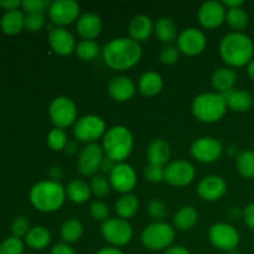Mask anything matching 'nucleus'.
I'll return each instance as SVG.
<instances>
[{"mask_svg": "<svg viewBox=\"0 0 254 254\" xmlns=\"http://www.w3.org/2000/svg\"><path fill=\"white\" fill-rule=\"evenodd\" d=\"M143 50L139 42L130 37H118L103 47V60L116 71H126L135 66L141 59Z\"/></svg>", "mask_w": 254, "mask_h": 254, "instance_id": "obj_1", "label": "nucleus"}, {"mask_svg": "<svg viewBox=\"0 0 254 254\" xmlns=\"http://www.w3.org/2000/svg\"><path fill=\"white\" fill-rule=\"evenodd\" d=\"M220 54L228 66H246L253 59V41L243 32H230L221 40Z\"/></svg>", "mask_w": 254, "mask_h": 254, "instance_id": "obj_2", "label": "nucleus"}, {"mask_svg": "<svg viewBox=\"0 0 254 254\" xmlns=\"http://www.w3.org/2000/svg\"><path fill=\"white\" fill-rule=\"evenodd\" d=\"M66 200V189L54 180L40 181L30 191L32 206L41 212H55L60 210Z\"/></svg>", "mask_w": 254, "mask_h": 254, "instance_id": "obj_3", "label": "nucleus"}, {"mask_svg": "<svg viewBox=\"0 0 254 254\" xmlns=\"http://www.w3.org/2000/svg\"><path fill=\"white\" fill-rule=\"evenodd\" d=\"M103 151L106 156L113 161L123 163L129 155L134 146V139L130 130L123 126L112 127L103 135Z\"/></svg>", "mask_w": 254, "mask_h": 254, "instance_id": "obj_4", "label": "nucleus"}, {"mask_svg": "<svg viewBox=\"0 0 254 254\" xmlns=\"http://www.w3.org/2000/svg\"><path fill=\"white\" fill-rule=\"evenodd\" d=\"M227 104L221 93H202L193 99V116L203 123L218 122L226 113Z\"/></svg>", "mask_w": 254, "mask_h": 254, "instance_id": "obj_5", "label": "nucleus"}, {"mask_svg": "<svg viewBox=\"0 0 254 254\" xmlns=\"http://www.w3.org/2000/svg\"><path fill=\"white\" fill-rule=\"evenodd\" d=\"M175 238V231L165 222H154L144 228L141 233V243L150 251L168 250Z\"/></svg>", "mask_w": 254, "mask_h": 254, "instance_id": "obj_6", "label": "nucleus"}, {"mask_svg": "<svg viewBox=\"0 0 254 254\" xmlns=\"http://www.w3.org/2000/svg\"><path fill=\"white\" fill-rule=\"evenodd\" d=\"M49 116L56 128H68L77 119V107L68 97H57L50 104Z\"/></svg>", "mask_w": 254, "mask_h": 254, "instance_id": "obj_7", "label": "nucleus"}, {"mask_svg": "<svg viewBox=\"0 0 254 254\" xmlns=\"http://www.w3.org/2000/svg\"><path fill=\"white\" fill-rule=\"evenodd\" d=\"M73 134L77 140L92 144L106 134V123L101 117L88 114L76 122Z\"/></svg>", "mask_w": 254, "mask_h": 254, "instance_id": "obj_8", "label": "nucleus"}, {"mask_svg": "<svg viewBox=\"0 0 254 254\" xmlns=\"http://www.w3.org/2000/svg\"><path fill=\"white\" fill-rule=\"evenodd\" d=\"M102 236L113 247L128 245L133 238V228L127 220L108 218L101 227Z\"/></svg>", "mask_w": 254, "mask_h": 254, "instance_id": "obj_9", "label": "nucleus"}, {"mask_svg": "<svg viewBox=\"0 0 254 254\" xmlns=\"http://www.w3.org/2000/svg\"><path fill=\"white\" fill-rule=\"evenodd\" d=\"M208 238L217 250L225 252H233L240 245V233L233 226L228 223H216L210 228Z\"/></svg>", "mask_w": 254, "mask_h": 254, "instance_id": "obj_10", "label": "nucleus"}, {"mask_svg": "<svg viewBox=\"0 0 254 254\" xmlns=\"http://www.w3.org/2000/svg\"><path fill=\"white\" fill-rule=\"evenodd\" d=\"M79 15V4L74 0H56L49 7V17L57 27L69 25Z\"/></svg>", "mask_w": 254, "mask_h": 254, "instance_id": "obj_11", "label": "nucleus"}, {"mask_svg": "<svg viewBox=\"0 0 254 254\" xmlns=\"http://www.w3.org/2000/svg\"><path fill=\"white\" fill-rule=\"evenodd\" d=\"M103 148L97 143L88 144L78 154L77 169L83 176H93L101 169L103 160Z\"/></svg>", "mask_w": 254, "mask_h": 254, "instance_id": "obj_12", "label": "nucleus"}, {"mask_svg": "<svg viewBox=\"0 0 254 254\" xmlns=\"http://www.w3.org/2000/svg\"><path fill=\"white\" fill-rule=\"evenodd\" d=\"M207 40L205 34L196 27L183 30L178 36V50L188 56L200 55L206 49Z\"/></svg>", "mask_w": 254, "mask_h": 254, "instance_id": "obj_13", "label": "nucleus"}, {"mask_svg": "<svg viewBox=\"0 0 254 254\" xmlns=\"http://www.w3.org/2000/svg\"><path fill=\"white\" fill-rule=\"evenodd\" d=\"M136 173L129 164L118 163L109 173V184L116 191L129 193L136 185Z\"/></svg>", "mask_w": 254, "mask_h": 254, "instance_id": "obj_14", "label": "nucleus"}, {"mask_svg": "<svg viewBox=\"0 0 254 254\" xmlns=\"http://www.w3.org/2000/svg\"><path fill=\"white\" fill-rule=\"evenodd\" d=\"M223 146L220 140L211 136L197 139L191 146V154L201 163H213L222 155Z\"/></svg>", "mask_w": 254, "mask_h": 254, "instance_id": "obj_15", "label": "nucleus"}, {"mask_svg": "<svg viewBox=\"0 0 254 254\" xmlns=\"http://www.w3.org/2000/svg\"><path fill=\"white\" fill-rule=\"evenodd\" d=\"M196 171L191 163L185 160H175L165 166L164 180L173 186H186L192 183Z\"/></svg>", "mask_w": 254, "mask_h": 254, "instance_id": "obj_16", "label": "nucleus"}, {"mask_svg": "<svg viewBox=\"0 0 254 254\" xmlns=\"http://www.w3.org/2000/svg\"><path fill=\"white\" fill-rule=\"evenodd\" d=\"M226 20V9L222 2L206 1L198 10V21L205 29H216Z\"/></svg>", "mask_w": 254, "mask_h": 254, "instance_id": "obj_17", "label": "nucleus"}, {"mask_svg": "<svg viewBox=\"0 0 254 254\" xmlns=\"http://www.w3.org/2000/svg\"><path fill=\"white\" fill-rule=\"evenodd\" d=\"M49 45L54 52L61 56L71 55L77 46L73 35L64 27H54L49 32Z\"/></svg>", "mask_w": 254, "mask_h": 254, "instance_id": "obj_18", "label": "nucleus"}, {"mask_svg": "<svg viewBox=\"0 0 254 254\" xmlns=\"http://www.w3.org/2000/svg\"><path fill=\"white\" fill-rule=\"evenodd\" d=\"M227 191V184L221 176L210 175L203 178L197 186V192L206 201H217Z\"/></svg>", "mask_w": 254, "mask_h": 254, "instance_id": "obj_19", "label": "nucleus"}, {"mask_svg": "<svg viewBox=\"0 0 254 254\" xmlns=\"http://www.w3.org/2000/svg\"><path fill=\"white\" fill-rule=\"evenodd\" d=\"M108 92L117 102H127L135 94V84L129 77L119 76L112 79L108 86Z\"/></svg>", "mask_w": 254, "mask_h": 254, "instance_id": "obj_20", "label": "nucleus"}, {"mask_svg": "<svg viewBox=\"0 0 254 254\" xmlns=\"http://www.w3.org/2000/svg\"><path fill=\"white\" fill-rule=\"evenodd\" d=\"M102 20L94 12H86L77 21V32L84 40H93L101 34Z\"/></svg>", "mask_w": 254, "mask_h": 254, "instance_id": "obj_21", "label": "nucleus"}, {"mask_svg": "<svg viewBox=\"0 0 254 254\" xmlns=\"http://www.w3.org/2000/svg\"><path fill=\"white\" fill-rule=\"evenodd\" d=\"M154 31L153 21L146 15H135L129 22V35L134 41L141 42L150 37Z\"/></svg>", "mask_w": 254, "mask_h": 254, "instance_id": "obj_22", "label": "nucleus"}, {"mask_svg": "<svg viewBox=\"0 0 254 254\" xmlns=\"http://www.w3.org/2000/svg\"><path fill=\"white\" fill-rule=\"evenodd\" d=\"M222 96L227 107H230L233 111L240 112V113L250 111L251 107L253 106L252 94L243 89H231V91L222 93Z\"/></svg>", "mask_w": 254, "mask_h": 254, "instance_id": "obj_23", "label": "nucleus"}, {"mask_svg": "<svg viewBox=\"0 0 254 254\" xmlns=\"http://www.w3.org/2000/svg\"><path fill=\"white\" fill-rule=\"evenodd\" d=\"M146 155H148L150 164L164 166L168 163L169 159H170V145L165 140H163V139H156V140L150 143L148 151H146Z\"/></svg>", "mask_w": 254, "mask_h": 254, "instance_id": "obj_24", "label": "nucleus"}, {"mask_svg": "<svg viewBox=\"0 0 254 254\" xmlns=\"http://www.w3.org/2000/svg\"><path fill=\"white\" fill-rule=\"evenodd\" d=\"M236 81H237V72L228 67L217 69L212 76L213 88L217 89L218 93L221 94L233 89Z\"/></svg>", "mask_w": 254, "mask_h": 254, "instance_id": "obj_25", "label": "nucleus"}, {"mask_svg": "<svg viewBox=\"0 0 254 254\" xmlns=\"http://www.w3.org/2000/svg\"><path fill=\"white\" fill-rule=\"evenodd\" d=\"M91 186L79 179L69 181L66 186V196L69 198V201L77 205L87 202L91 197Z\"/></svg>", "mask_w": 254, "mask_h": 254, "instance_id": "obj_26", "label": "nucleus"}, {"mask_svg": "<svg viewBox=\"0 0 254 254\" xmlns=\"http://www.w3.org/2000/svg\"><path fill=\"white\" fill-rule=\"evenodd\" d=\"M163 78L156 72H146L139 79V91L146 97H154L163 89Z\"/></svg>", "mask_w": 254, "mask_h": 254, "instance_id": "obj_27", "label": "nucleus"}, {"mask_svg": "<svg viewBox=\"0 0 254 254\" xmlns=\"http://www.w3.org/2000/svg\"><path fill=\"white\" fill-rule=\"evenodd\" d=\"M198 213L192 206H183L174 216V225L180 231H189L197 223Z\"/></svg>", "mask_w": 254, "mask_h": 254, "instance_id": "obj_28", "label": "nucleus"}, {"mask_svg": "<svg viewBox=\"0 0 254 254\" xmlns=\"http://www.w3.org/2000/svg\"><path fill=\"white\" fill-rule=\"evenodd\" d=\"M1 29L5 34L7 35H16L22 30L25 25V16L20 10H14V11H7L2 15Z\"/></svg>", "mask_w": 254, "mask_h": 254, "instance_id": "obj_29", "label": "nucleus"}, {"mask_svg": "<svg viewBox=\"0 0 254 254\" xmlns=\"http://www.w3.org/2000/svg\"><path fill=\"white\" fill-rule=\"evenodd\" d=\"M50 241H51V235L49 230L41 226L31 228L25 237V242L32 250H44L49 246Z\"/></svg>", "mask_w": 254, "mask_h": 254, "instance_id": "obj_30", "label": "nucleus"}, {"mask_svg": "<svg viewBox=\"0 0 254 254\" xmlns=\"http://www.w3.org/2000/svg\"><path fill=\"white\" fill-rule=\"evenodd\" d=\"M139 210V201L134 195L127 193L116 202V212L122 220L131 218Z\"/></svg>", "mask_w": 254, "mask_h": 254, "instance_id": "obj_31", "label": "nucleus"}, {"mask_svg": "<svg viewBox=\"0 0 254 254\" xmlns=\"http://www.w3.org/2000/svg\"><path fill=\"white\" fill-rule=\"evenodd\" d=\"M156 37L163 42H171L176 39L178 29L170 17H160L154 26Z\"/></svg>", "mask_w": 254, "mask_h": 254, "instance_id": "obj_32", "label": "nucleus"}, {"mask_svg": "<svg viewBox=\"0 0 254 254\" xmlns=\"http://www.w3.org/2000/svg\"><path fill=\"white\" fill-rule=\"evenodd\" d=\"M83 235V225L81 221L72 220L66 221L61 227V238L64 243L71 245V243L77 242Z\"/></svg>", "mask_w": 254, "mask_h": 254, "instance_id": "obj_33", "label": "nucleus"}, {"mask_svg": "<svg viewBox=\"0 0 254 254\" xmlns=\"http://www.w3.org/2000/svg\"><path fill=\"white\" fill-rule=\"evenodd\" d=\"M237 170L243 178L253 179L254 178V151L245 150L237 156L236 160Z\"/></svg>", "mask_w": 254, "mask_h": 254, "instance_id": "obj_34", "label": "nucleus"}, {"mask_svg": "<svg viewBox=\"0 0 254 254\" xmlns=\"http://www.w3.org/2000/svg\"><path fill=\"white\" fill-rule=\"evenodd\" d=\"M226 21L230 27L236 30V32H240L241 30L247 27L250 19L247 12L242 7H235V9H228V11L226 12Z\"/></svg>", "mask_w": 254, "mask_h": 254, "instance_id": "obj_35", "label": "nucleus"}, {"mask_svg": "<svg viewBox=\"0 0 254 254\" xmlns=\"http://www.w3.org/2000/svg\"><path fill=\"white\" fill-rule=\"evenodd\" d=\"M76 54L84 61L96 59L99 54V45L94 40H82L76 46Z\"/></svg>", "mask_w": 254, "mask_h": 254, "instance_id": "obj_36", "label": "nucleus"}, {"mask_svg": "<svg viewBox=\"0 0 254 254\" xmlns=\"http://www.w3.org/2000/svg\"><path fill=\"white\" fill-rule=\"evenodd\" d=\"M68 144V138L64 129H52L47 135V145L54 151L64 150Z\"/></svg>", "mask_w": 254, "mask_h": 254, "instance_id": "obj_37", "label": "nucleus"}, {"mask_svg": "<svg viewBox=\"0 0 254 254\" xmlns=\"http://www.w3.org/2000/svg\"><path fill=\"white\" fill-rule=\"evenodd\" d=\"M91 190L97 197H106L111 191V184L103 175H94L91 180Z\"/></svg>", "mask_w": 254, "mask_h": 254, "instance_id": "obj_38", "label": "nucleus"}, {"mask_svg": "<svg viewBox=\"0 0 254 254\" xmlns=\"http://www.w3.org/2000/svg\"><path fill=\"white\" fill-rule=\"evenodd\" d=\"M24 253V243L20 238H6L0 245V254H22Z\"/></svg>", "mask_w": 254, "mask_h": 254, "instance_id": "obj_39", "label": "nucleus"}, {"mask_svg": "<svg viewBox=\"0 0 254 254\" xmlns=\"http://www.w3.org/2000/svg\"><path fill=\"white\" fill-rule=\"evenodd\" d=\"M89 213H91L92 218L99 222H106L108 220L109 216V208L102 201H94L89 206Z\"/></svg>", "mask_w": 254, "mask_h": 254, "instance_id": "obj_40", "label": "nucleus"}, {"mask_svg": "<svg viewBox=\"0 0 254 254\" xmlns=\"http://www.w3.org/2000/svg\"><path fill=\"white\" fill-rule=\"evenodd\" d=\"M45 25V15L44 12H32L25 16L24 27L29 31H39Z\"/></svg>", "mask_w": 254, "mask_h": 254, "instance_id": "obj_41", "label": "nucleus"}, {"mask_svg": "<svg viewBox=\"0 0 254 254\" xmlns=\"http://www.w3.org/2000/svg\"><path fill=\"white\" fill-rule=\"evenodd\" d=\"M50 5L51 1L49 0H25L22 1L21 6L27 14H32V12H44L46 9L49 10Z\"/></svg>", "mask_w": 254, "mask_h": 254, "instance_id": "obj_42", "label": "nucleus"}, {"mask_svg": "<svg viewBox=\"0 0 254 254\" xmlns=\"http://www.w3.org/2000/svg\"><path fill=\"white\" fill-rule=\"evenodd\" d=\"M144 176L151 183H160L165 179V168L164 166L149 164L144 170Z\"/></svg>", "mask_w": 254, "mask_h": 254, "instance_id": "obj_43", "label": "nucleus"}, {"mask_svg": "<svg viewBox=\"0 0 254 254\" xmlns=\"http://www.w3.org/2000/svg\"><path fill=\"white\" fill-rule=\"evenodd\" d=\"M148 212L155 220L160 221L163 218L166 217L168 215V211H166V206L163 201L160 200H153L148 206Z\"/></svg>", "mask_w": 254, "mask_h": 254, "instance_id": "obj_44", "label": "nucleus"}, {"mask_svg": "<svg viewBox=\"0 0 254 254\" xmlns=\"http://www.w3.org/2000/svg\"><path fill=\"white\" fill-rule=\"evenodd\" d=\"M161 64H174L179 59V50L178 47H174L168 45V46L163 47L159 55Z\"/></svg>", "mask_w": 254, "mask_h": 254, "instance_id": "obj_45", "label": "nucleus"}, {"mask_svg": "<svg viewBox=\"0 0 254 254\" xmlns=\"http://www.w3.org/2000/svg\"><path fill=\"white\" fill-rule=\"evenodd\" d=\"M29 221L25 217H17L16 220L12 222L11 225V232L12 237L21 238L26 237V235L29 233Z\"/></svg>", "mask_w": 254, "mask_h": 254, "instance_id": "obj_46", "label": "nucleus"}, {"mask_svg": "<svg viewBox=\"0 0 254 254\" xmlns=\"http://www.w3.org/2000/svg\"><path fill=\"white\" fill-rule=\"evenodd\" d=\"M243 218H245V222L251 230L254 231V202L250 203L247 207L243 210Z\"/></svg>", "mask_w": 254, "mask_h": 254, "instance_id": "obj_47", "label": "nucleus"}, {"mask_svg": "<svg viewBox=\"0 0 254 254\" xmlns=\"http://www.w3.org/2000/svg\"><path fill=\"white\" fill-rule=\"evenodd\" d=\"M50 254H76L73 248L67 243H57L50 251Z\"/></svg>", "mask_w": 254, "mask_h": 254, "instance_id": "obj_48", "label": "nucleus"}, {"mask_svg": "<svg viewBox=\"0 0 254 254\" xmlns=\"http://www.w3.org/2000/svg\"><path fill=\"white\" fill-rule=\"evenodd\" d=\"M22 2L20 0H5V1H0V6L2 9L7 10V11H14L17 7L21 5Z\"/></svg>", "mask_w": 254, "mask_h": 254, "instance_id": "obj_49", "label": "nucleus"}, {"mask_svg": "<svg viewBox=\"0 0 254 254\" xmlns=\"http://www.w3.org/2000/svg\"><path fill=\"white\" fill-rule=\"evenodd\" d=\"M117 165L116 161H113L112 159H109L108 156H104L103 160H102V164H101V169L99 170H102L103 173H111L112 170L114 169V166Z\"/></svg>", "mask_w": 254, "mask_h": 254, "instance_id": "obj_50", "label": "nucleus"}, {"mask_svg": "<svg viewBox=\"0 0 254 254\" xmlns=\"http://www.w3.org/2000/svg\"><path fill=\"white\" fill-rule=\"evenodd\" d=\"M164 254H191L188 248L183 247V246H170L168 250H165Z\"/></svg>", "mask_w": 254, "mask_h": 254, "instance_id": "obj_51", "label": "nucleus"}, {"mask_svg": "<svg viewBox=\"0 0 254 254\" xmlns=\"http://www.w3.org/2000/svg\"><path fill=\"white\" fill-rule=\"evenodd\" d=\"M96 254H124V253L122 252L118 247H113V246H111V247L101 248V250H99Z\"/></svg>", "mask_w": 254, "mask_h": 254, "instance_id": "obj_52", "label": "nucleus"}, {"mask_svg": "<svg viewBox=\"0 0 254 254\" xmlns=\"http://www.w3.org/2000/svg\"><path fill=\"white\" fill-rule=\"evenodd\" d=\"M243 0H223V6H227L228 9H235V7H241L243 5Z\"/></svg>", "mask_w": 254, "mask_h": 254, "instance_id": "obj_53", "label": "nucleus"}, {"mask_svg": "<svg viewBox=\"0 0 254 254\" xmlns=\"http://www.w3.org/2000/svg\"><path fill=\"white\" fill-rule=\"evenodd\" d=\"M247 72H248V76L251 77V79H253L254 81V59H252V61L248 64Z\"/></svg>", "mask_w": 254, "mask_h": 254, "instance_id": "obj_54", "label": "nucleus"}, {"mask_svg": "<svg viewBox=\"0 0 254 254\" xmlns=\"http://www.w3.org/2000/svg\"><path fill=\"white\" fill-rule=\"evenodd\" d=\"M64 149H66L67 153L72 154V153H74V151H76V150H74V149H76V145H74L73 143H69V141H68V144H67V146Z\"/></svg>", "mask_w": 254, "mask_h": 254, "instance_id": "obj_55", "label": "nucleus"}]
</instances>
